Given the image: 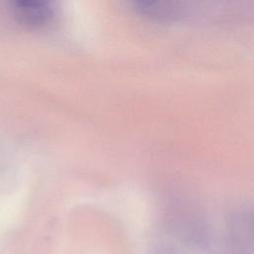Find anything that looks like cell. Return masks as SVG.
I'll list each match as a JSON object with an SVG mask.
<instances>
[{
  "mask_svg": "<svg viewBox=\"0 0 254 254\" xmlns=\"http://www.w3.org/2000/svg\"><path fill=\"white\" fill-rule=\"evenodd\" d=\"M13 12L20 23L36 28L48 24L54 16L53 7L42 1H17Z\"/></svg>",
  "mask_w": 254,
  "mask_h": 254,
  "instance_id": "1",
  "label": "cell"
}]
</instances>
